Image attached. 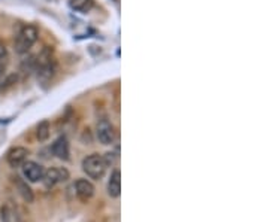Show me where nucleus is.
<instances>
[{"instance_id":"obj_1","label":"nucleus","mask_w":269,"mask_h":222,"mask_svg":"<svg viewBox=\"0 0 269 222\" xmlns=\"http://www.w3.org/2000/svg\"><path fill=\"white\" fill-rule=\"evenodd\" d=\"M108 164L104 155L91 154L82 160V170L89 176L90 179H102L107 173Z\"/></svg>"},{"instance_id":"obj_2","label":"nucleus","mask_w":269,"mask_h":222,"mask_svg":"<svg viewBox=\"0 0 269 222\" xmlns=\"http://www.w3.org/2000/svg\"><path fill=\"white\" fill-rule=\"evenodd\" d=\"M37 37H39V30L35 26H24L19 30L15 40V50L18 54H26L29 51L37 42Z\"/></svg>"},{"instance_id":"obj_3","label":"nucleus","mask_w":269,"mask_h":222,"mask_svg":"<svg viewBox=\"0 0 269 222\" xmlns=\"http://www.w3.org/2000/svg\"><path fill=\"white\" fill-rule=\"evenodd\" d=\"M68 179H69V171L63 167H51L50 170L44 171V177H42L47 188H53L54 185L66 182Z\"/></svg>"},{"instance_id":"obj_4","label":"nucleus","mask_w":269,"mask_h":222,"mask_svg":"<svg viewBox=\"0 0 269 222\" xmlns=\"http://www.w3.org/2000/svg\"><path fill=\"white\" fill-rule=\"evenodd\" d=\"M97 139L102 145H111L115 142L117 139V130L115 127L107 120H102L99 124H97Z\"/></svg>"},{"instance_id":"obj_5","label":"nucleus","mask_w":269,"mask_h":222,"mask_svg":"<svg viewBox=\"0 0 269 222\" xmlns=\"http://www.w3.org/2000/svg\"><path fill=\"white\" fill-rule=\"evenodd\" d=\"M21 171H23V176L32 182V184H36V182H40L42 177H44V167L40 164H37L35 161H24L23 166H21Z\"/></svg>"},{"instance_id":"obj_6","label":"nucleus","mask_w":269,"mask_h":222,"mask_svg":"<svg viewBox=\"0 0 269 222\" xmlns=\"http://www.w3.org/2000/svg\"><path fill=\"white\" fill-rule=\"evenodd\" d=\"M75 191H76V195H78V198L79 200H82V202H89L90 198L94 195V185L87 181V179H78L76 182H75Z\"/></svg>"},{"instance_id":"obj_7","label":"nucleus","mask_w":269,"mask_h":222,"mask_svg":"<svg viewBox=\"0 0 269 222\" xmlns=\"http://www.w3.org/2000/svg\"><path fill=\"white\" fill-rule=\"evenodd\" d=\"M27 155H29V151L23 146H17V148H12L9 152H8V164L11 167H21L24 161H27Z\"/></svg>"},{"instance_id":"obj_8","label":"nucleus","mask_w":269,"mask_h":222,"mask_svg":"<svg viewBox=\"0 0 269 222\" xmlns=\"http://www.w3.org/2000/svg\"><path fill=\"white\" fill-rule=\"evenodd\" d=\"M51 149H53V154L55 155L57 158H60V160H63V161H68V160H69V155H71V151H69V142H68V139L65 136L58 137L53 143Z\"/></svg>"},{"instance_id":"obj_9","label":"nucleus","mask_w":269,"mask_h":222,"mask_svg":"<svg viewBox=\"0 0 269 222\" xmlns=\"http://www.w3.org/2000/svg\"><path fill=\"white\" fill-rule=\"evenodd\" d=\"M108 194L111 198H118L121 194V173L120 170H114L108 181Z\"/></svg>"},{"instance_id":"obj_10","label":"nucleus","mask_w":269,"mask_h":222,"mask_svg":"<svg viewBox=\"0 0 269 222\" xmlns=\"http://www.w3.org/2000/svg\"><path fill=\"white\" fill-rule=\"evenodd\" d=\"M69 5H71V8L73 11L86 14V12H89L90 9L93 8L94 3H93V0H71Z\"/></svg>"},{"instance_id":"obj_11","label":"nucleus","mask_w":269,"mask_h":222,"mask_svg":"<svg viewBox=\"0 0 269 222\" xmlns=\"http://www.w3.org/2000/svg\"><path fill=\"white\" fill-rule=\"evenodd\" d=\"M17 187H18V192L21 194L23 200L27 202V203H33L35 195H33V191L30 189V187H29L26 182H23V181H18Z\"/></svg>"},{"instance_id":"obj_12","label":"nucleus","mask_w":269,"mask_h":222,"mask_svg":"<svg viewBox=\"0 0 269 222\" xmlns=\"http://www.w3.org/2000/svg\"><path fill=\"white\" fill-rule=\"evenodd\" d=\"M50 131H51V128H50V122H48V121L45 120L42 121V122H39V124H37V128H36V137H37V140H39V142L48 140Z\"/></svg>"},{"instance_id":"obj_13","label":"nucleus","mask_w":269,"mask_h":222,"mask_svg":"<svg viewBox=\"0 0 269 222\" xmlns=\"http://www.w3.org/2000/svg\"><path fill=\"white\" fill-rule=\"evenodd\" d=\"M0 213H2V221L5 222H9V212H8V207H2V210H0Z\"/></svg>"}]
</instances>
